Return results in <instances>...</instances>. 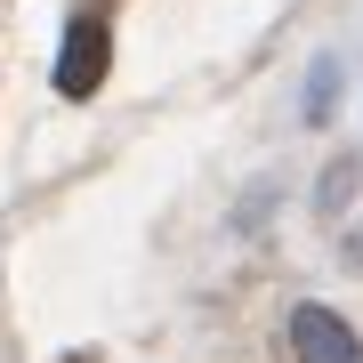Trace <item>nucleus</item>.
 <instances>
[{
	"mask_svg": "<svg viewBox=\"0 0 363 363\" xmlns=\"http://www.w3.org/2000/svg\"><path fill=\"white\" fill-rule=\"evenodd\" d=\"M105 65H113V33H105L97 16H81V25L65 33V49H57V89L65 97H97Z\"/></svg>",
	"mask_w": 363,
	"mask_h": 363,
	"instance_id": "nucleus-1",
	"label": "nucleus"
},
{
	"mask_svg": "<svg viewBox=\"0 0 363 363\" xmlns=\"http://www.w3.org/2000/svg\"><path fill=\"white\" fill-rule=\"evenodd\" d=\"M291 347H298V363H355V331L331 307H298L291 315Z\"/></svg>",
	"mask_w": 363,
	"mask_h": 363,
	"instance_id": "nucleus-2",
	"label": "nucleus"
}]
</instances>
